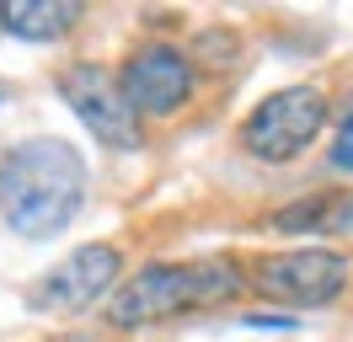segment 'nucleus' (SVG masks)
<instances>
[{"label": "nucleus", "mask_w": 353, "mask_h": 342, "mask_svg": "<svg viewBox=\"0 0 353 342\" xmlns=\"http://www.w3.org/2000/svg\"><path fill=\"white\" fill-rule=\"evenodd\" d=\"M86 161L70 139L32 134L0 155V214L27 241H48V235L70 230L86 203Z\"/></svg>", "instance_id": "1"}, {"label": "nucleus", "mask_w": 353, "mask_h": 342, "mask_svg": "<svg viewBox=\"0 0 353 342\" xmlns=\"http://www.w3.org/2000/svg\"><path fill=\"white\" fill-rule=\"evenodd\" d=\"M246 289V273L236 256H193V262H150L112 289L108 321L112 326H150V321L193 316L209 305H225Z\"/></svg>", "instance_id": "2"}, {"label": "nucleus", "mask_w": 353, "mask_h": 342, "mask_svg": "<svg viewBox=\"0 0 353 342\" xmlns=\"http://www.w3.org/2000/svg\"><path fill=\"white\" fill-rule=\"evenodd\" d=\"M353 283L348 252L327 246H300V252H273L252 268V289L284 310H321Z\"/></svg>", "instance_id": "3"}, {"label": "nucleus", "mask_w": 353, "mask_h": 342, "mask_svg": "<svg viewBox=\"0 0 353 342\" xmlns=\"http://www.w3.org/2000/svg\"><path fill=\"white\" fill-rule=\"evenodd\" d=\"M321 128H327V91L321 86H284V91H273L252 107L241 139L257 161L284 166L294 155H305Z\"/></svg>", "instance_id": "4"}, {"label": "nucleus", "mask_w": 353, "mask_h": 342, "mask_svg": "<svg viewBox=\"0 0 353 342\" xmlns=\"http://www.w3.org/2000/svg\"><path fill=\"white\" fill-rule=\"evenodd\" d=\"M59 97L91 128V139H102L108 150H139L145 145V128L134 118V107L123 102L118 75H108L102 64H70V70H59Z\"/></svg>", "instance_id": "5"}, {"label": "nucleus", "mask_w": 353, "mask_h": 342, "mask_svg": "<svg viewBox=\"0 0 353 342\" xmlns=\"http://www.w3.org/2000/svg\"><path fill=\"white\" fill-rule=\"evenodd\" d=\"M193 59L172 48V43H145V48H134L129 64H123V75H118V91H123V102L134 107V118L145 112V118H161V112H176V107L193 102Z\"/></svg>", "instance_id": "6"}, {"label": "nucleus", "mask_w": 353, "mask_h": 342, "mask_svg": "<svg viewBox=\"0 0 353 342\" xmlns=\"http://www.w3.org/2000/svg\"><path fill=\"white\" fill-rule=\"evenodd\" d=\"M123 273V252L118 246H75V252L48 268L32 289V310H86L91 299H102Z\"/></svg>", "instance_id": "7"}, {"label": "nucleus", "mask_w": 353, "mask_h": 342, "mask_svg": "<svg viewBox=\"0 0 353 342\" xmlns=\"http://www.w3.org/2000/svg\"><path fill=\"white\" fill-rule=\"evenodd\" d=\"M75 21H81L75 0H11V6H0V27L27 43H59Z\"/></svg>", "instance_id": "8"}, {"label": "nucleus", "mask_w": 353, "mask_h": 342, "mask_svg": "<svg viewBox=\"0 0 353 342\" xmlns=\"http://www.w3.org/2000/svg\"><path fill=\"white\" fill-rule=\"evenodd\" d=\"M273 230L284 235H348L353 230V192H316L273 214Z\"/></svg>", "instance_id": "9"}, {"label": "nucleus", "mask_w": 353, "mask_h": 342, "mask_svg": "<svg viewBox=\"0 0 353 342\" xmlns=\"http://www.w3.org/2000/svg\"><path fill=\"white\" fill-rule=\"evenodd\" d=\"M332 166L353 177V112L343 118V128H337V145H332Z\"/></svg>", "instance_id": "10"}]
</instances>
